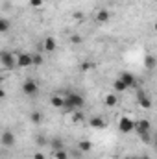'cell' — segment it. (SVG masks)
Returning a JSON list of instances; mask_svg holds the SVG:
<instances>
[{
	"label": "cell",
	"instance_id": "603a6c76",
	"mask_svg": "<svg viewBox=\"0 0 157 159\" xmlns=\"http://www.w3.org/2000/svg\"><path fill=\"white\" fill-rule=\"evenodd\" d=\"M70 43H72V44H81V43H83V35L72 34V35H70Z\"/></svg>",
	"mask_w": 157,
	"mask_h": 159
},
{
	"label": "cell",
	"instance_id": "7a4b0ae2",
	"mask_svg": "<svg viewBox=\"0 0 157 159\" xmlns=\"http://www.w3.org/2000/svg\"><path fill=\"white\" fill-rule=\"evenodd\" d=\"M0 65L4 69H7V70L17 69V57H15V54L9 52V50H2L0 52Z\"/></svg>",
	"mask_w": 157,
	"mask_h": 159
},
{
	"label": "cell",
	"instance_id": "44dd1931",
	"mask_svg": "<svg viewBox=\"0 0 157 159\" xmlns=\"http://www.w3.org/2000/svg\"><path fill=\"white\" fill-rule=\"evenodd\" d=\"M139 137H141V141H142L144 144H150V143H152V135H150V131H142V133H139Z\"/></svg>",
	"mask_w": 157,
	"mask_h": 159
},
{
	"label": "cell",
	"instance_id": "83f0119b",
	"mask_svg": "<svg viewBox=\"0 0 157 159\" xmlns=\"http://www.w3.org/2000/svg\"><path fill=\"white\" fill-rule=\"evenodd\" d=\"M72 120H74V122H79V120H83V115L79 113V109L76 111V113H74V117H72Z\"/></svg>",
	"mask_w": 157,
	"mask_h": 159
},
{
	"label": "cell",
	"instance_id": "5b68a950",
	"mask_svg": "<svg viewBox=\"0 0 157 159\" xmlns=\"http://www.w3.org/2000/svg\"><path fill=\"white\" fill-rule=\"evenodd\" d=\"M0 143H2V146H15V143H17V139H15V133L13 131H9V129H6V131H2V135H0Z\"/></svg>",
	"mask_w": 157,
	"mask_h": 159
},
{
	"label": "cell",
	"instance_id": "3957f363",
	"mask_svg": "<svg viewBox=\"0 0 157 159\" xmlns=\"http://www.w3.org/2000/svg\"><path fill=\"white\" fill-rule=\"evenodd\" d=\"M118 129L122 133H131L135 129V120L129 119V117H120V120H118Z\"/></svg>",
	"mask_w": 157,
	"mask_h": 159
},
{
	"label": "cell",
	"instance_id": "e0dca14e",
	"mask_svg": "<svg viewBox=\"0 0 157 159\" xmlns=\"http://www.w3.org/2000/svg\"><path fill=\"white\" fill-rule=\"evenodd\" d=\"M9 28H11V22H9V19H4V17H0V34H6V32H9Z\"/></svg>",
	"mask_w": 157,
	"mask_h": 159
},
{
	"label": "cell",
	"instance_id": "8992f818",
	"mask_svg": "<svg viewBox=\"0 0 157 159\" xmlns=\"http://www.w3.org/2000/svg\"><path fill=\"white\" fill-rule=\"evenodd\" d=\"M17 67H19V69L34 67V65H32V54H19V56H17Z\"/></svg>",
	"mask_w": 157,
	"mask_h": 159
},
{
	"label": "cell",
	"instance_id": "f546056e",
	"mask_svg": "<svg viewBox=\"0 0 157 159\" xmlns=\"http://www.w3.org/2000/svg\"><path fill=\"white\" fill-rule=\"evenodd\" d=\"M34 159H46V157H44V154H41V152H37V154L34 156Z\"/></svg>",
	"mask_w": 157,
	"mask_h": 159
},
{
	"label": "cell",
	"instance_id": "8fae6325",
	"mask_svg": "<svg viewBox=\"0 0 157 159\" xmlns=\"http://www.w3.org/2000/svg\"><path fill=\"white\" fill-rule=\"evenodd\" d=\"M89 126L94 128V129H104L105 128V120L102 119V117H91L89 119Z\"/></svg>",
	"mask_w": 157,
	"mask_h": 159
},
{
	"label": "cell",
	"instance_id": "484cf974",
	"mask_svg": "<svg viewBox=\"0 0 157 159\" xmlns=\"http://www.w3.org/2000/svg\"><path fill=\"white\" fill-rule=\"evenodd\" d=\"M43 2H44V0H30V6H32V7H41Z\"/></svg>",
	"mask_w": 157,
	"mask_h": 159
},
{
	"label": "cell",
	"instance_id": "4dcf8cb0",
	"mask_svg": "<svg viewBox=\"0 0 157 159\" xmlns=\"http://www.w3.org/2000/svg\"><path fill=\"white\" fill-rule=\"evenodd\" d=\"M2 98H6V91H4V89L0 87V100H2Z\"/></svg>",
	"mask_w": 157,
	"mask_h": 159
},
{
	"label": "cell",
	"instance_id": "9c48e42d",
	"mask_svg": "<svg viewBox=\"0 0 157 159\" xmlns=\"http://www.w3.org/2000/svg\"><path fill=\"white\" fill-rule=\"evenodd\" d=\"M96 22L98 24H107L109 20H111V11H107V9H100L98 13H96Z\"/></svg>",
	"mask_w": 157,
	"mask_h": 159
},
{
	"label": "cell",
	"instance_id": "52a82bcc",
	"mask_svg": "<svg viewBox=\"0 0 157 159\" xmlns=\"http://www.w3.org/2000/svg\"><path fill=\"white\" fill-rule=\"evenodd\" d=\"M56 48H57V41H56V37H54V35H48V37L44 39V43H43V50H44L46 54H54Z\"/></svg>",
	"mask_w": 157,
	"mask_h": 159
},
{
	"label": "cell",
	"instance_id": "9a60e30c",
	"mask_svg": "<svg viewBox=\"0 0 157 159\" xmlns=\"http://www.w3.org/2000/svg\"><path fill=\"white\" fill-rule=\"evenodd\" d=\"M118 104V98L115 93H109V94H105V106L107 107H115Z\"/></svg>",
	"mask_w": 157,
	"mask_h": 159
},
{
	"label": "cell",
	"instance_id": "4fadbf2b",
	"mask_svg": "<svg viewBox=\"0 0 157 159\" xmlns=\"http://www.w3.org/2000/svg\"><path fill=\"white\" fill-rule=\"evenodd\" d=\"M50 104H52L56 109H63V96H61V94H52Z\"/></svg>",
	"mask_w": 157,
	"mask_h": 159
},
{
	"label": "cell",
	"instance_id": "277c9868",
	"mask_svg": "<svg viewBox=\"0 0 157 159\" xmlns=\"http://www.w3.org/2000/svg\"><path fill=\"white\" fill-rule=\"evenodd\" d=\"M22 93H24L26 96H35V94L39 93V85H37L34 80H26V81L22 83Z\"/></svg>",
	"mask_w": 157,
	"mask_h": 159
},
{
	"label": "cell",
	"instance_id": "d4e9b609",
	"mask_svg": "<svg viewBox=\"0 0 157 159\" xmlns=\"http://www.w3.org/2000/svg\"><path fill=\"white\" fill-rule=\"evenodd\" d=\"M32 65H43V56L41 54H35V56H32Z\"/></svg>",
	"mask_w": 157,
	"mask_h": 159
},
{
	"label": "cell",
	"instance_id": "d6986e66",
	"mask_svg": "<svg viewBox=\"0 0 157 159\" xmlns=\"http://www.w3.org/2000/svg\"><path fill=\"white\" fill-rule=\"evenodd\" d=\"M113 91L115 93H124V91H128V87L122 83V80H115L113 81Z\"/></svg>",
	"mask_w": 157,
	"mask_h": 159
},
{
	"label": "cell",
	"instance_id": "6da1fadb",
	"mask_svg": "<svg viewBox=\"0 0 157 159\" xmlns=\"http://www.w3.org/2000/svg\"><path fill=\"white\" fill-rule=\"evenodd\" d=\"M85 106V98L78 94V93H67L65 96H63V111H67V113H74V111H78Z\"/></svg>",
	"mask_w": 157,
	"mask_h": 159
},
{
	"label": "cell",
	"instance_id": "d6a6232c",
	"mask_svg": "<svg viewBox=\"0 0 157 159\" xmlns=\"http://www.w3.org/2000/svg\"><path fill=\"white\" fill-rule=\"evenodd\" d=\"M124 159H135V157H124Z\"/></svg>",
	"mask_w": 157,
	"mask_h": 159
},
{
	"label": "cell",
	"instance_id": "4316f807",
	"mask_svg": "<svg viewBox=\"0 0 157 159\" xmlns=\"http://www.w3.org/2000/svg\"><path fill=\"white\" fill-rule=\"evenodd\" d=\"M72 19H74V20H78V22H81V19H83V13H81V11L72 13Z\"/></svg>",
	"mask_w": 157,
	"mask_h": 159
},
{
	"label": "cell",
	"instance_id": "7c38bea8",
	"mask_svg": "<svg viewBox=\"0 0 157 159\" xmlns=\"http://www.w3.org/2000/svg\"><path fill=\"white\" fill-rule=\"evenodd\" d=\"M135 129H137V133H142V131H150L152 129V124H150V120H139V122H135Z\"/></svg>",
	"mask_w": 157,
	"mask_h": 159
},
{
	"label": "cell",
	"instance_id": "7402d4cb",
	"mask_svg": "<svg viewBox=\"0 0 157 159\" xmlns=\"http://www.w3.org/2000/svg\"><path fill=\"white\" fill-rule=\"evenodd\" d=\"M69 157H70V156H69V154H67V152H65L63 148H61V150H56V152H54V159H69Z\"/></svg>",
	"mask_w": 157,
	"mask_h": 159
},
{
	"label": "cell",
	"instance_id": "5bb4252c",
	"mask_svg": "<svg viewBox=\"0 0 157 159\" xmlns=\"http://www.w3.org/2000/svg\"><path fill=\"white\" fill-rule=\"evenodd\" d=\"M30 120H32V124H43V120H44V115L41 113L39 109H35V111H32V115H30Z\"/></svg>",
	"mask_w": 157,
	"mask_h": 159
},
{
	"label": "cell",
	"instance_id": "2e32d148",
	"mask_svg": "<svg viewBox=\"0 0 157 159\" xmlns=\"http://www.w3.org/2000/svg\"><path fill=\"white\" fill-rule=\"evenodd\" d=\"M78 150L81 152V154H87V152H91V150H92V143H91V141H79Z\"/></svg>",
	"mask_w": 157,
	"mask_h": 159
},
{
	"label": "cell",
	"instance_id": "cb8c5ba5",
	"mask_svg": "<svg viewBox=\"0 0 157 159\" xmlns=\"http://www.w3.org/2000/svg\"><path fill=\"white\" fill-rule=\"evenodd\" d=\"M92 67H94V65H92L91 61H83V63L79 65V70H81V72H87V70H91Z\"/></svg>",
	"mask_w": 157,
	"mask_h": 159
},
{
	"label": "cell",
	"instance_id": "1f68e13d",
	"mask_svg": "<svg viewBox=\"0 0 157 159\" xmlns=\"http://www.w3.org/2000/svg\"><path fill=\"white\" fill-rule=\"evenodd\" d=\"M139 159H152V157H148V156H142V157H139Z\"/></svg>",
	"mask_w": 157,
	"mask_h": 159
},
{
	"label": "cell",
	"instance_id": "ba28073f",
	"mask_svg": "<svg viewBox=\"0 0 157 159\" xmlns=\"http://www.w3.org/2000/svg\"><path fill=\"white\" fill-rule=\"evenodd\" d=\"M137 102H139V106H141L142 109H150V107H152V100H150V96H148L144 91H139V93H137Z\"/></svg>",
	"mask_w": 157,
	"mask_h": 159
},
{
	"label": "cell",
	"instance_id": "f1b7e54d",
	"mask_svg": "<svg viewBox=\"0 0 157 159\" xmlns=\"http://www.w3.org/2000/svg\"><path fill=\"white\" fill-rule=\"evenodd\" d=\"M35 143H37V144H39V146H43V144H44V143H46V141H44V137H37V141H35Z\"/></svg>",
	"mask_w": 157,
	"mask_h": 159
},
{
	"label": "cell",
	"instance_id": "ffe728a7",
	"mask_svg": "<svg viewBox=\"0 0 157 159\" xmlns=\"http://www.w3.org/2000/svg\"><path fill=\"white\" fill-rule=\"evenodd\" d=\"M50 146H52V150L56 152V150H61L63 148V141L59 139V137H54L52 139V143H50Z\"/></svg>",
	"mask_w": 157,
	"mask_h": 159
},
{
	"label": "cell",
	"instance_id": "ac0fdd59",
	"mask_svg": "<svg viewBox=\"0 0 157 159\" xmlns=\"http://www.w3.org/2000/svg\"><path fill=\"white\" fill-rule=\"evenodd\" d=\"M155 57H154V56H146V59H144V67H146V69H148V70H154V69H155Z\"/></svg>",
	"mask_w": 157,
	"mask_h": 159
},
{
	"label": "cell",
	"instance_id": "30bf717a",
	"mask_svg": "<svg viewBox=\"0 0 157 159\" xmlns=\"http://www.w3.org/2000/svg\"><path fill=\"white\" fill-rule=\"evenodd\" d=\"M118 80H122V83H124V85H126L128 89H129V87H133V85L137 83V78H135V76H133L131 72H122Z\"/></svg>",
	"mask_w": 157,
	"mask_h": 159
}]
</instances>
